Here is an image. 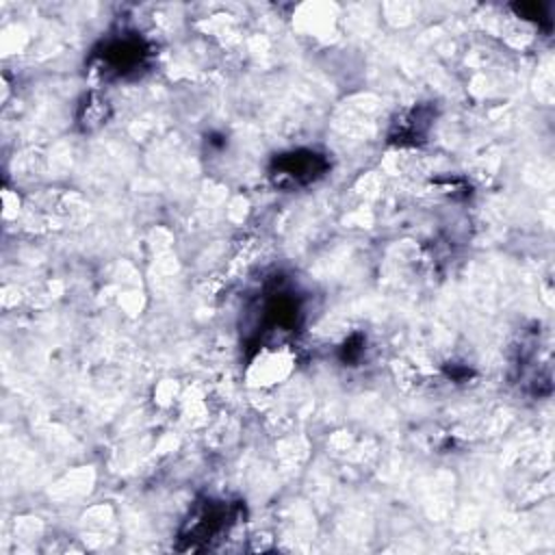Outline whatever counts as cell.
Masks as SVG:
<instances>
[{
	"label": "cell",
	"mask_w": 555,
	"mask_h": 555,
	"mask_svg": "<svg viewBox=\"0 0 555 555\" xmlns=\"http://www.w3.org/2000/svg\"><path fill=\"white\" fill-rule=\"evenodd\" d=\"M232 520H234V509L228 503L204 499L195 503V507L186 516L180 529V540L186 542V548H204L212 540H217L221 533H225Z\"/></svg>",
	"instance_id": "obj_1"
},
{
	"label": "cell",
	"mask_w": 555,
	"mask_h": 555,
	"mask_svg": "<svg viewBox=\"0 0 555 555\" xmlns=\"http://www.w3.org/2000/svg\"><path fill=\"white\" fill-rule=\"evenodd\" d=\"M330 163L323 154L312 152V150H293L286 154H280L271 163V180L278 186L293 189V186H304L314 180H319L327 171Z\"/></svg>",
	"instance_id": "obj_2"
},
{
	"label": "cell",
	"mask_w": 555,
	"mask_h": 555,
	"mask_svg": "<svg viewBox=\"0 0 555 555\" xmlns=\"http://www.w3.org/2000/svg\"><path fill=\"white\" fill-rule=\"evenodd\" d=\"M104 72L126 76L137 72L147 59V46L139 37H119L104 43L102 52H98Z\"/></svg>",
	"instance_id": "obj_3"
}]
</instances>
